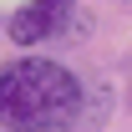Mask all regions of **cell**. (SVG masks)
<instances>
[{"instance_id":"cell-2","label":"cell","mask_w":132,"mask_h":132,"mask_svg":"<svg viewBox=\"0 0 132 132\" xmlns=\"http://www.w3.org/2000/svg\"><path fill=\"white\" fill-rule=\"evenodd\" d=\"M66 15H71V0H31L10 15V41L15 46H41L66 26Z\"/></svg>"},{"instance_id":"cell-1","label":"cell","mask_w":132,"mask_h":132,"mask_svg":"<svg viewBox=\"0 0 132 132\" xmlns=\"http://www.w3.org/2000/svg\"><path fill=\"white\" fill-rule=\"evenodd\" d=\"M81 117V81L46 56L0 66V127L5 132H61Z\"/></svg>"}]
</instances>
